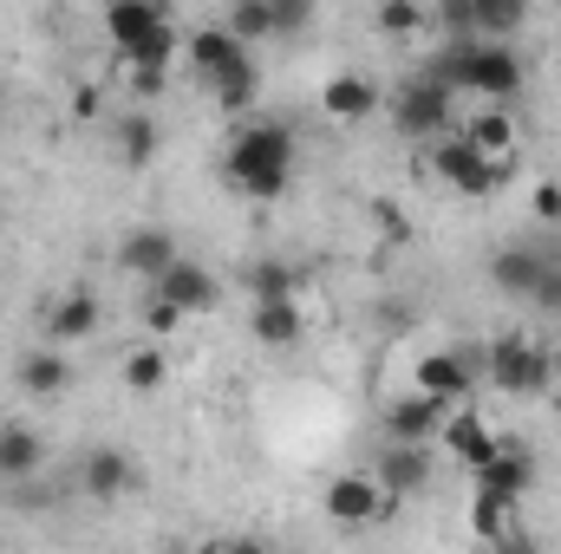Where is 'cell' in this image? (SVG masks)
I'll list each match as a JSON object with an SVG mask.
<instances>
[{"instance_id": "1", "label": "cell", "mask_w": 561, "mask_h": 554, "mask_svg": "<svg viewBox=\"0 0 561 554\" xmlns=\"http://www.w3.org/2000/svg\"><path fill=\"white\" fill-rule=\"evenodd\" d=\"M424 72H431L450 99H483V105H503V112H510V99L523 92V59H516L510 46H483V39H470V46H437V53L424 59Z\"/></svg>"}, {"instance_id": "2", "label": "cell", "mask_w": 561, "mask_h": 554, "mask_svg": "<svg viewBox=\"0 0 561 554\" xmlns=\"http://www.w3.org/2000/svg\"><path fill=\"white\" fill-rule=\"evenodd\" d=\"M222 176H229V189H242L249 203H275L287 196V183H294V131L287 125H249V131H236L229 138V157H222Z\"/></svg>"}, {"instance_id": "3", "label": "cell", "mask_w": 561, "mask_h": 554, "mask_svg": "<svg viewBox=\"0 0 561 554\" xmlns=\"http://www.w3.org/2000/svg\"><path fill=\"white\" fill-rule=\"evenodd\" d=\"M490 385L496 392H510V399H542V392H556V359L536 346V339H523V333H503V339H490Z\"/></svg>"}, {"instance_id": "4", "label": "cell", "mask_w": 561, "mask_h": 554, "mask_svg": "<svg viewBox=\"0 0 561 554\" xmlns=\"http://www.w3.org/2000/svg\"><path fill=\"white\" fill-rule=\"evenodd\" d=\"M490 280L516 300H536V307H561V255L549 249H529V242H510L490 255Z\"/></svg>"}, {"instance_id": "5", "label": "cell", "mask_w": 561, "mask_h": 554, "mask_svg": "<svg viewBox=\"0 0 561 554\" xmlns=\"http://www.w3.org/2000/svg\"><path fill=\"white\" fill-rule=\"evenodd\" d=\"M392 125H399L405 138H419V143H437L444 131H450V92H444L424 66L392 92Z\"/></svg>"}, {"instance_id": "6", "label": "cell", "mask_w": 561, "mask_h": 554, "mask_svg": "<svg viewBox=\"0 0 561 554\" xmlns=\"http://www.w3.org/2000/svg\"><path fill=\"white\" fill-rule=\"evenodd\" d=\"M320 509H327V522H340V529H373V522H386L399 503H392L366 470H346V476H333V483L320 489Z\"/></svg>"}, {"instance_id": "7", "label": "cell", "mask_w": 561, "mask_h": 554, "mask_svg": "<svg viewBox=\"0 0 561 554\" xmlns=\"http://www.w3.org/2000/svg\"><path fill=\"white\" fill-rule=\"evenodd\" d=\"M431 176H444L457 196H496V183H503V170L490 163V157H477L470 143H463V131H444V138L431 143Z\"/></svg>"}, {"instance_id": "8", "label": "cell", "mask_w": 561, "mask_h": 554, "mask_svg": "<svg viewBox=\"0 0 561 554\" xmlns=\"http://www.w3.org/2000/svg\"><path fill=\"white\" fill-rule=\"evenodd\" d=\"M386 443H437L444 424H450V405L444 399H424V392H405V399H386Z\"/></svg>"}, {"instance_id": "9", "label": "cell", "mask_w": 561, "mask_h": 554, "mask_svg": "<svg viewBox=\"0 0 561 554\" xmlns=\"http://www.w3.org/2000/svg\"><path fill=\"white\" fill-rule=\"evenodd\" d=\"M431 476H437V443H386L379 450V489L399 503V496H419L431 489Z\"/></svg>"}, {"instance_id": "10", "label": "cell", "mask_w": 561, "mask_h": 554, "mask_svg": "<svg viewBox=\"0 0 561 554\" xmlns=\"http://www.w3.org/2000/svg\"><path fill=\"white\" fill-rule=\"evenodd\" d=\"M183 262V249H176V235L170 229H157V222H144V229H125V242H118V268L125 275H138V280H157L170 275Z\"/></svg>"}, {"instance_id": "11", "label": "cell", "mask_w": 561, "mask_h": 554, "mask_svg": "<svg viewBox=\"0 0 561 554\" xmlns=\"http://www.w3.org/2000/svg\"><path fill=\"white\" fill-rule=\"evenodd\" d=\"M79 489H85V496H99V503H118L125 489H138V457H131V450H118V443L85 450V457H79Z\"/></svg>"}, {"instance_id": "12", "label": "cell", "mask_w": 561, "mask_h": 554, "mask_svg": "<svg viewBox=\"0 0 561 554\" xmlns=\"http://www.w3.org/2000/svg\"><path fill=\"white\" fill-rule=\"evenodd\" d=\"M412 379H419L412 392H424V399H444L450 412L477 392V366H470L463 353H424L419 366H412Z\"/></svg>"}, {"instance_id": "13", "label": "cell", "mask_w": 561, "mask_h": 554, "mask_svg": "<svg viewBox=\"0 0 561 554\" xmlns=\"http://www.w3.org/2000/svg\"><path fill=\"white\" fill-rule=\"evenodd\" d=\"M183 59H190V72H196L209 92H216L229 72H242V66H249V53H242V46L222 33V26H196V33L183 39Z\"/></svg>"}, {"instance_id": "14", "label": "cell", "mask_w": 561, "mask_h": 554, "mask_svg": "<svg viewBox=\"0 0 561 554\" xmlns=\"http://www.w3.org/2000/svg\"><path fill=\"white\" fill-rule=\"evenodd\" d=\"M157 300H170V307H176V313L190 320V313H209V307L222 300V280L209 275L203 262H190V255H183V262H176L170 275L157 280Z\"/></svg>"}, {"instance_id": "15", "label": "cell", "mask_w": 561, "mask_h": 554, "mask_svg": "<svg viewBox=\"0 0 561 554\" xmlns=\"http://www.w3.org/2000/svg\"><path fill=\"white\" fill-rule=\"evenodd\" d=\"M99 320H105L99 293L72 287V293H59V300H53V313H46V339L66 353V346H79V339H92V333H99Z\"/></svg>"}, {"instance_id": "16", "label": "cell", "mask_w": 561, "mask_h": 554, "mask_svg": "<svg viewBox=\"0 0 561 554\" xmlns=\"http://www.w3.org/2000/svg\"><path fill=\"white\" fill-rule=\"evenodd\" d=\"M386 99H379V85L366 79V72H333L327 85H320V112L327 118H340V125H359V118H373Z\"/></svg>"}, {"instance_id": "17", "label": "cell", "mask_w": 561, "mask_h": 554, "mask_svg": "<svg viewBox=\"0 0 561 554\" xmlns=\"http://www.w3.org/2000/svg\"><path fill=\"white\" fill-rule=\"evenodd\" d=\"M463 143H470L477 157H490L496 170H510V163H516V118H510L503 105H477L470 125H463Z\"/></svg>"}, {"instance_id": "18", "label": "cell", "mask_w": 561, "mask_h": 554, "mask_svg": "<svg viewBox=\"0 0 561 554\" xmlns=\"http://www.w3.org/2000/svg\"><path fill=\"white\" fill-rule=\"evenodd\" d=\"M39 470H46V443H39V430H26V424H0V483L20 489V483H33Z\"/></svg>"}, {"instance_id": "19", "label": "cell", "mask_w": 561, "mask_h": 554, "mask_svg": "<svg viewBox=\"0 0 561 554\" xmlns=\"http://www.w3.org/2000/svg\"><path fill=\"white\" fill-rule=\"evenodd\" d=\"M437 450H450L457 463H470V470H483L490 457H496V437H490V424L477 412H450V424H444V437H437Z\"/></svg>"}, {"instance_id": "20", "label": "cell", "mask_w": 561, "mask_h": 554, "mask_svg": "<svg viewBox=\"0 0 561 554\" xmlns=\"http://www.w3.org/2000/svg\"><path fill=\"white\" fill-rule=\"evenodd\" d=\"M13 379H20V392H33V399H59V392L72 385V359H66L59 346H39V353H20Z\"/></svg>"}, {"instance_id": "21", "label": "cell", "mask_w": 561, "mask_h": 554, "mask_svg": "<svg viewBox=\"0 0 561 554\" xmlns=\"http://www.w3.org/2000/svg\"><path fill=\"white\" fill-rule=\"evenodd\" d=\"M157 26H170V13H163L157 0H112V7H105V33H112L118 53L138 46V39H150Z\"/></svg>"}, {"instance_id": "22", "label": "cell", "mask_w": 561, "mask_h": 554, "mask_svg": "<svg viewBox=\"0 0 561 554\" xmlns=\"http://www.w3.org/2000/svg\"><path fill=\"white\" fill-rule=\"evenodd\" d=\"M249 333H255L262 346L287 353V346H300L307 320H300V307H294V300H255V313H249Z\"/></svg>"}, {"instance_id": "23", "label": "cell", "mask_w": 561, "mask_h": 554, "mask_svg": "<svg viewBox=\"0 0 561 554\" xmlns=\"http://www.w3.org/2000/svg\"><path fill=\"white\" fill-rule=\"evenodd\" d=\"M529 470H536V463H529V450L496 443V457H490L477 476H483V489H496V496H523V489H529Z\"/></svg>"}, {"instance_id": "24", "label": "cell", "mask_w": 561, "mask_h": 554, "mask_svg": "<svg viewBox=\"0 0 561 554\" xmlns=\"http://www.w3.org/2000/svg\"><path fill=\"white\" fill-rule=\"evenodd\" d=\"M470 13H477L483 46H510V33H523V20H529V7H516V0H470Z\"/></svg>"}, {"instance_id": "25", "label": "cell", "mask_w": 561, "mask_h": 554, "mask_svg": "<svg viewBox=\"0 0 561 554\" xmlns=\"http://www.w3.org/2000/svg\"><path fill=\"white\" fill-rule=\"evenodd\" d=\"M176 53H183V39H176V26H157L150 39H138V46H125L118 59H125L131 72H170V66H176Z\"/></svg>"}, {"instance_id": "26", "label": "cell", "mask_w": 561, "mask_h": 554, "mask_svg": "<svg viewBox=\"0 0 561 554\" xmlns=\"http://www.w3.org/2000/svg\"><path fill=\"white\" fill-rule=\"evenodd\" d=\"M222 33L249 53L255 39H275V13H268V0H236L229 7V20H222Z\"/></svg>"}, {"instance_id": "27", "label": "cell", "mask_w": 561, "mask_h": 554, "mask_svg": "<svg viewBox=\"0 0 561 554\" xmlns=\"http://www.w3.org/2000/svg\"><path fill=\"white\" fill-rule=\"evenodd\" d=\"M118 157H125V170H144L157 157V118L150 112H125L118 118Z\"/></svg>"}, {"instance_id": "28", "label": "cell", "mask_w": 561, "mask_h": 554, "mask_svg": "<svg viewBox=\"0 0 561 554\" xmlns=\"http://www.w3.org/2000/svg\"><path fill=\"white\" fill-rule=\"evenodd\" d=\"M163 379H170V353H163L157 339L125 353V392H157Z\"/></svg>"}, {"instance_id": "29", "label": "cell", "mask_w": 561, "mask_h": 554, "mask_svg": "<svg viewBox=\"0 0 561 554\" xmlns=\"http://www.w3.org/2000/svg\"><path fill=\"white\" fill-rule=\"evenodd\" d=\"M373 26H379L386 39H412V33H424V26H431V13H424L419 0H386V7L373 13Z\"/></svg>"}, {"instance_id": "30", "label": "cell", "mask_w": 561, "mask_h": 554, "mask_svg": "<svg viewBox=\"0 0 561 554\" xmlns=\"http://www.w3.org/2000/svg\"><path fill=\"white\" fill-rule=\"evenodd\" d=\"M249 287H255V300H294V268L287 262H255Z\"/></svg>"}, {"instance_id": "31", "label": "cell", "mask_w": 561, "mask_h": 554, "mask_svg": "<svg viewBox=\"0 0 561 554\" xmlns=\"http://www.w3.org/2000/svg\"><path fill=\"white\" fill-rule=\"evenodd\" d=\"M216 105H222V112H249V105H255V59L216 85Z\"/></svg>"}, {"instance_id": "32", "label": "cell", "mask_w": 561, "mask_h": 554, "mask_svg": "<svg viewBox=\"0 0 561 554\" xmlns=\"http://www.w3.org/2000/svg\"><path fill=\"white\" fill-rule=\"evenodd\" d=\"M503 516H510V496H496V489H477V509H470L477 535H496V529H503Z\"/></svg>"}, {"instance_id": "33", "label": "cell", "mask_w": 561, "mask_h": 554, "mask_svg": "<svg viewBox=\"0 0 561 554\" xmlns=\"http://www.w3.org/2000/svg\"><path fill=\"white\" fill-rule=\"evenodd\" d=\"M268 13H275V39H280V33H300V26L313 20V7H307V0H268Z\"/></svg>"}, {"instance_id": "34", "label": "cell", "mask_w": 561, "mask_h": 554, "mask_svg": "<svg viewBox=\"0 0 561 554\" xmlns=\"http://www.w3.org/2000/svg\"><path fill=\"white\" fill-rule=\"evenodd\" d=\"M529 209H536V222H561V183H536V196H529Z\"/></svg>"}, {"instance_id": "35", "label": "cell", "mask_w": 561, "mask_h": 554, "mask_svg": "<svg viewBox=\"0 0 561 554\" xmlns=\"http://www.w3.org/2000/svg\"><path fill=\"white\" fill-rule=\"evenodd\" d=\"M176 320H183V313H176L170 300H157V293H150V307H144V326H150V333L163 339V333H176Z\"/></svg>"}, {"instance_id": "36", "label": "cell", "mask_w": 561, "mask_h": 554, "mask_svg": "<svg viewBox=\"0 0 561 554\" xmlns=\"http://www.w3.org/2000/svg\"><path fill=\"white\" fill-rule=\"evenodd\" d=\"M72 112H79V118H99V92H92V85H79V92H72Z\"/></svg>"}, {"instance_id": "37", "label": "cell", "mask_w": 561, "mask_h": 554, "mask_svg": "<svg viewBox=\"0 0 561 554\" xmlns=\"http://www.w3.org/2000/svg\"><path fill=\"white\" fill-rule=\"evenodd\" d=\"M131 85H138V99H157L163 92V72H131Z\"/></svg>"}, {"instance_id": "38", "label": "cell", "mask_w": 561, "mask_h": 554, "mask_svg": "<svg viewBox=\"0 0 561 554\" xmlns=\"http://www.w3.org/2000/svg\"><path fill=\"white\" fill-rule=\"evenodd\" d=\"M549 405H556V417H561V385H556V392H549Z\"/></svg>"}]
</instances>
